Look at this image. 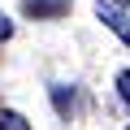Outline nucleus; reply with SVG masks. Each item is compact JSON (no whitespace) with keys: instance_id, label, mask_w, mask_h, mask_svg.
Returning <instances> with one entry per match:
<instances>
[{"instance_id":"obj_1","label":"nucleus","mask_w":130,"mask_h":130,"mask_svg":"<svg viewBox=\"0 0 130 130\" xmlns=\"http://www.w3.org/2000/svg\"><path fill=\"white\" fill-rule=\"evenodd\" d=\"M95 18H100L121 43H130V0H95Z\"/></svg>"},{"instance_id":"obj_2","label":"nucleus","mask_w":130,"mask_h":130,"mask_svg":"<svg viewBox=\"0 0 130 130\" xmlns=\"http://www.w3.org/2000/svg\"><path fill=\"white\" fill-rule=\"evenodd\" d=\"M22 9H26L30 18L52 22V18H65V13H70V0H22Z\"/></svg>"},{"instance_id":"obj_3","label":"nucleus","mask_w":130,"mask_h":130,"mask_svg":"<svg viewBox=\"0 0 130 130\" xmlns=\"http://www.w3.org/2000/svg\"><path fill=\"white\" fill-rule=\"evenodd\" d=\"M52 104H56V113H61V117H74L78 95H74V91H65V87H52Z\"/></svg>"},{"instance_id":"obj_4","label":"nucleus","mask_w":130,"mask_h":130,"mask_svg":"<svg viewBox=\"0 0 130 130\" xmlns=\"http://www.w3.org/2000/svg\"><path fill=\"white\" fill-rule=\"evenodd\" d=\"M0 130H30V121L13 108H0Z\"/></svg>"},{"instance_id":"obj_5","label":"nucleus","mask_w":130,"mask_h":130,"mask_svg":"<svg viewBox=\"0 0 130 130\" xmlns=\"http://www.w3.org/2000/svg\"><path fill=\"white\" fill-rule=\"evenodd\" d=\"M117 95L130 104V70H121V74H117Z\"/></svg>"},{"instance_id":"obj_6","label":"nucleus","mask_w":130,"mask_h":130,"mask_svg":"<svg viewBox=\"0 0 130 130\" xmlns=\"http://www.w3.org/2000/svg\"><path fill=\"white\" fill-rule=\"evenodd\" d=\"M9 35H13V22H9V18H5V13H0V43H5V39H9Z\"/></svg>"},{"instance_id":"obj_7","label":"nucleus","mask_w":130,"mask_h":130,"mask_svg":"<svg viewBox=\"0 0 130 130\" xmlns=\"http://www.w3.org/2000/svg\"><path fill=\"white\" fill-rule=\"evenodd\" d=\"M126 130H130V126H126Z\"/></svg>"}]
</instances>
